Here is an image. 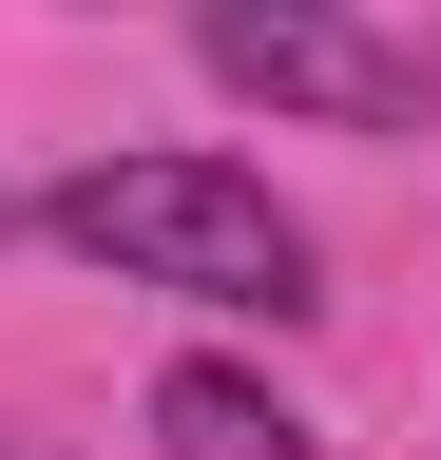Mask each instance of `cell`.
<instances>
[{
    "label": "cell",
    "instance_id": "4",
    "mask_svg": "<svg viewBox=\"0 0 441 460\" xmlns=\"http://www.w3.org/2000/svg\"><path fill=\"white\" fill-rule=\"evenodd\" d=\"M0 460H20V441H0Z\"/></svg>",
    "mask_w": 441,
    "mask_h": 460
},
{
    "label": "cell",
    "instance_id": "3",
    "mask_svg": "<svg viewBox=\"0 0 441 460\" xmlns=\"http://www.w3.org/2000/svg\"><path fill=\"white\" fill-rule=\"evenodd\" d=\"M154 460H326V441H307V402L250 384V365H154Z\"/></svg>",
    "mask_w": 441,
    "mask_h": 460
},
{
    "label": "cell",
    "instance_id": "2",
    "mask_svg": "<svg viewBox=\"0 0 441 460\" xmlns=\"http://www.w3.org/2000/svg\"><path fill=\"white\" fill-rule=\"evenodd\" d=\"M192 58L250 115H307V135H422V58L346 0H192Z\"/></svg>",
    "mask_w": 441,
    "mask_h": 460
},
{
    "label": "cell",
    "instance_id": "1",
    "mask_svg": "<svg viewBox=\"0 0 441 460\" xmlns=\"http://www.w3.org/2000/svg\"><path fill=\"white\" fill-rule=\"evenodd\" d=\"M39 230H58L77 269H116V288H173V307H250V326L326 307L307 211L269 192V172H231V154H96V172L39 192Z\"/></svg>",
    "mask_w": 441,
    "mask_h": 460
}]
</instances>
